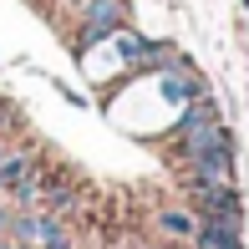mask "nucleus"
<instances>
[{
  "label": "nucleus",
  "mask_w": 249,
  "mask_h": 249,
  "mask_svg": "<svg viewBox=\"0 0 249 249\" xmlns=\"http://www.w3.org/2000/svg\"><path fill=\"white\" fill-rule=\"evenodd\" d=\"M213 117H219V112H213V102H194V107H188L183 112V117H178V138H188V132H194V127H203V122H213Z\"/></svg>",
  "instance_id": "nucleus-4"
},
{
  "label": "nucleus",
  "mask_w": 249,
  "mask_h": 249,
  "mask_svg": "<svg viewBox=\"0 0 249 249\" xmlns=\"http://www.w3.org/2000/svg\"><path fill=\"white\" fill-rule=\"evenodd\" d=\"M127 26V0H92V5L82 10V36H76V51H92L97 41L117 36V31Z\"/></svg>",
  "instance_id": "nucleus-1"
},
{
  "label": "nucleus",
  "mask_w": 249,
  "mask_h": 249,
  "mask_svg": "<svg viewBox=\"0 0 249 249\" xmlns=\"http://www.w3.org/2000/svg\"><path fill=\"white\" fill-rule=\"evenodd\" d=\"M158 229H163V234H173V239H198V229H203V224L194 219V213H183V209H168V213H158Z\"/></svg>",
  "instance_id": "nucleus-3"
},
{
  "label": "nucleus",
  "mask_w": 249,
  "mask_h": 249,
  "mask_svg": "<svg viewBox=\"0 0 249 249\" xmlns=\"http://www.w3.org/2000/svg\"><path fill=\"white\" fill-rule=\"evenodd\" d=\"M31 173H36V158H31L26 148H16V153H0V188H16V183H26Z\"/></svg>",
  "instance_id": "nucleus-2"
},
{
  "label": "nucleus",
  "mask_w": 249,
  "mask_h": 249,
  "mask_svg": "<svg viewBox=\"0 0 249 249\" xmlns=\"http://www.w3.org/2000/svg\"><path fill=\"white\" fill-rule=\"evenodd\" d=\"M61 5H66V10H87L92 0H61Z\"/></svg>",
  "instance_id": "nucleus-5"
}]
</instances>
